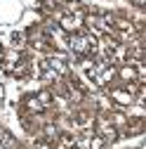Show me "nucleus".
<instances>
[{"label": "nucleus", "mask_w": 146, "mask_h": 149, "mask_svg": "<svg viewBox=\"0 0 146 149\" xmlns=\"http://www.w3.org/2000/svg\"><path fill=\"white\" fill-rule=\"evenodd\" d=\"M68 47L76 57H90L99 50V40L92 33H73L68 38Z\"/></svg>", "instance_id": "nucleus-1"}, {"label": "nucleus", "mask_w": 146, "mask_h": 149, "mask_svg": "<svg viewBox=\"0 0 146 149\" xmlns=\"http://www.w3.org/2000/svg\"><path fill=\"white\" fill-rule=\"evenodd\" d=\"M52 104V92H38L35 97H31V100H26V107L31 109V111H35V114H40V111H45L47 107Z\"/></svg>", "instance_id": "nucleus-2"}, {"label": "nucleus", "mask_w": 146, "mask_h": 149, "mask_svg": "<svg viewBox=\"0 0 146 149\" xmlns=\"http://www.w3.org/2000/svg\"><path fill=\"white\" fill-rule=\"evenodd\" d=\"M113 73H116V69H113L111 64H97V73H94V83H97V85H106L108 81L113 78Z\"/></svg>", "instance_id": "nucleus-3"}, {"label": "nucleus", "mask_w": 146, "mask_h": 149, "mask_svg": "<svg viewBox=\"0 0 146 149\" xmlns=\"http://www.w3.org/2000/svg\"><path fill=\"white\" fill-rule=\"evenodd\" d=\"M97 130H99V137L104 140V142H116L118 140V130L108 123V121H99V125H97Z\"/></svg>", "instance_id": "nucleus-4"}, {"label": "nucleus", "mask_w": 146, "mask_h": 149, "mask_svg": "<svg viewBox=\"0 0 146 149\" xmlns=\"http://www.w3.org/2000/svg\"><path fill=\"white\" fill-rule=\"evenodd\" d=\"M47 64L52 66V71L57 73V76H66L68 73V62L61 57V54H52V57L47 59Z\"/></svg>", "instance_id": "nucleus-5"}, {"label": "nucleus", "mask_w": 146, "mask_h": 149, "mask_svg": "<svg viewBox=\"0 0 146 149\" xmlns=\"http://www.w3.org/2000/svg\"><path fill=\"white\" fill-rule=\"evenodd\" d=\"M61 26H64L66 31H80V29H83L80 14H64V17H61Z\"/></svg>", "instance_id": "nucleus-6"}, {"label": "nucleus", "mask_w": 146, "mask_h": 149, "mask_svg": "<svg viewBox=\"0 0 146 149\" xmlns=\"http://www.w3.org/2000/svg\"><path fill=\"white\" fill-rule=\"evenodd\" d=\"M59 149H78V137L76 135H61Z\"/></svg>", "instance_id": "nucleus-7"}, {"label": "nucleus", "mask_w": 146, "mask_h": 149, "mask_svg": "<svg viewBox=\"0 0 146 149\" xmlns=\"http://www.w3.org/2000/svg\"><path fill=\"white\" fill-rule=\"evenodd\" d=\"M120 78H125V81H134V78H137V69H134V66H125V69H120Z\"/></svg>", "instance_id": "nucleus-8"}, {"label": "nucleus", "mask_w": 146, "mask_h": 149, "mask_svg": "<svg viewBox=\"0 0 146 149\" xmlns=\"http://www.w3.org/2000/svg\"><path fill=\"white\" fill-rule=\"evenodd\" d=\"M113 97H116V102H123V104H130L132 102V95H130V92H125V90H116Z\"/></svg>", "instance_id": "nucleus-9"}, {"label": "nucleus", "mask_w": 146, "mask_h": 149, "mask_svg": "<svg viewBox=\"0 0 146 149\" xmlns=\"http://www.w3.org/2000/svg\"><path fill=\"white\" fill-rule=\"evenodd\" d=\"M10 45H12V47H21V45H24V33H21V31H14Z\"/></svg>", "instance_id": "nucleus-10"}, {"label": "nucleus", "mask_w": 146, "mask_h": 149, "mask_svg": "<svg viewBox=\"0 0 146 149\" xmlns=\"http://www.w3.org/2000/svg\"><path fill=\"white\" fill-rule=\"evenodd\" d=\"M92 149H106V142H104L101 137H94V140H92Z\"/></svg>", "instance_id": "nucleus-11"}, {"label": "nucleus", "mask_w": 146, "mask_h": 149, "mask_svg": "<svg viewBox=\"0 0 146 149\" xmlns=\"http://www.w3.org/2000/svg\"><path fill=\"white\" fill-rule=\"evenodd\" d=\"M3 100H5V88L0 85V104H3Z\"/></svg>", "instance_id": "nucleus-12"}, {"label": "nucleus", "mask_w": 146, "mask_h": 149, "mask_svg": "<svg viewBox=\"0 0 146 149\" xmlns=\"http://www.w3.org/2000/svg\"><path fill=\"white\" fill-rule=\"evenodd\" d=\"M144 3H146V0H134V5H137V7H144Z\"/></svg>", "instance_id": "nucleus-13"}, {"label": "nucleus", "mask_w": 146, "mask_h": 149, "mask_svg": "<svg viewBox=\"0 0 146 149\" xmlns=\"http://www.w3.org/2000/svg\"><path fill=\"white\" fill-rule=\"evenodd\" d=\"M0 52H3V47H0Z\"/></svg>", "instance_id": "nucleus-14"}]
</instances>
